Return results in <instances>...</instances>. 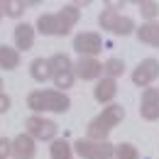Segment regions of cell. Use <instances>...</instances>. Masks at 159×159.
<instances>
[{
  "label": "cell",
  "mask_w": 159,
  "mask_h": 159,
  "mask_svg": "<svg viewBox=\"0 0 159 159\" xmlns=\"http://www.w3.org/2000/svg\"><path fill=\"white\" fill-rule=\"evenodd\" d=\"M122 120H125V108L118 105V103H113V105L103 108V113L96 115V118L88 122L86 135H88V139H96V142H108V135L113 132V127L120 125Z\"/></svg>",
  "instance_id": "cell-1"
},
{
  "label": "cell",
  "mask_w": 159,
  "mask_h": 159,
  "mask_svg": "<svg viewBox=\"0 0 159 159\" xmlns=\"http://www.w3.org/2000/svg\"><path fill=\"white\" fill-rule=\"evenodd\" d=\"M27 108L34 110V113H66L71 108V98L57 88L32 91L27 96Z\"/></svg>",
  "instance_id": "cell-2"
},
{
  "label": "cell",
  "mask_w": 159,
  "mask_h": 159,
  "mask_svg": "<svg viewBox=\"0 0 159 159\" xmlns=\"http://www.w3.org/2000/svg\"><path fill=\"white\" fill-rule=\"evenodd\" d=\"M98 25L103 27V30L113 32V34H120V37H127V34L137 32L132 17H125V15H120L118 10H108V7L98 15Z\"/></svg>",
  "instance_id": "cell-3"
},
{
  "label": "cell",
  "mask_w": 159,
  "mask_h": 159,
  "mask_svg": "<svg viewBox=\"0 0 159 159\" xmlns=\"http://www.w3.org/2000/svg\"><path fill=\"white\" fill-rule=\"evenodd\" d=\"M74 152H76L81 159H113L115 157V144L81 137V139H76V144H74Z\"/></svg>",
  "instance_id": "cell-4"
},
{
  "label": "cell",
  "mask_w": 159,
  "mask_h": 159,
  "mask_svg": "<svg viewBox=\"0 0 159 159\" xmlns=\"http://www.w3.org/2000/svg\"><path fill=\"white\" fill-rule=\"evenodd\" d=\"M25 127H27V135H32L34 139H47V142H54L57 132H59V125L54 120L39 118V115H32V118L25 120Z\"/></svg>",
  "instance_id": "cell-5"
},
{
  "label": "cell",
  "mask_w": 159,
  "mask_h": 159,
  "mask_svg": "<svg viewBox=\"0 0 159 159\" xmlns=\"http://www.w3.org/2000/svg\"><path fill=\"white\" fill-rule=\"evenodd\" d=\"M74 49L79 52L81 57H93L103 52V39H100L98 32H81L74 37Z\"/></svg>",
  "instance_id": "cell-6"
},
{
  "label": "cell",
  "mask_w": 159,
  "mask_h": 159,
  "mask_svg": "<svg viewBox=\"0 0 159 159\" xmlns=\"http://www.w3.org/2000/svg\"><path fill=\"white\" fill-rule=\"evenodd\" d=\"M37 32L47 34V37H66L71 30L64 25V20L59 17V12H47V15H39L37 17Z\"/></svg>",
  "instance_id": "cell-7"
},
{
  "label": "cell",
  "mask_w": 159,
  "mask_h": 159,
  "mask_svg": "<svg viewBox=\"0 0 159 159\" xmlns=\"http://www.w3.org/2000/svg\"><path fill=\"white\" fill-rule=\"evenodd\" d=\"M154 79H159V61L157 59H142L137 64V69L132 71V83L142 86V88H149Z\"/></svg>",
  "instance_id": "cell-8"
},
{
  "label": "cell",
  "mask_w": 159,
  "mask_h": 159,
  "mask_svg": "<svg viewBox=\"0 0 159 159\" xmlns=\"http://www.w3.org/2000/svg\"><path fill=\"white\" fill-rule=\"evenodd\" d=\"M139 115L149 122L159 120V88H144L139 98Z\"/></svg>",
  "instance_id": "cell-9"
},
{
  "label": "cell",
  "mask_w": 159,
  "mask_h": 159,
  "mask_svg": "<svg viewBox=\"0 0 159 159\" xmlns=\"http://www.w3.org/2000/svg\"><path fill=\"white\" fill-rule=\"evenodd\" d=\"M74 74L83 81H100L103 76V64L93 57H81L76 64H74Z\"/></svg>",
  "instance_id": "cell-10"
},
{
  "label": "cell",
  "mask_w": 159,
  "mask_h": 159,
  "mask_svg": "<svg viewBox=\"0 0 159 159\" xmlns=\"http://www.w3.org/2000/svg\"><path fill=\"white\" fill-rule=\"evenodd\" d=\"M37 154V142L32 135H27V132H22L17 137L12 139V159H34Z\"/></svg>",
  "instance_id": "cell-11"
},
{
  "label": "cell",
  "mask_w": 159,
  "mask_h": 159,
  "mask_svg": "<svg viewBox=\"0 0 159 159\" xmlns=\"http://www.w3.org/2000/svg\"><path fill=\"white\" fill-rule=\"evenodd\" d=\"M115 96H118V83H115V79L103 76L96 83V88H93V98L98 100V103H103V105H113Z\"/></svg>",
  "instance_id": "cell-12"
},
{
  "label": "cell",
  "mask_w": 159,
  "mask_h": 159,
  "mask_svg": "<svg viewBox=\"0 0 159 159\" xmlns=\"http://www.w3.org/2000/svg\"><path fill=\"white\" fill-rule=\"evenodd\" d=\"M34 27L32 25H27V22H20L17 27H15V47H17V52L20 49H32V44H34Z\"/></svg>",
  "instance_id": "cell-13"
},
{
  "label": "cell",
  "mask_w": 159,
  "mask_h": 159,
  "mask_svg": "<svg viewBox=\"0 0 159 159\" xmlns=\"http://www.w3.org/2000/svg\"><path fill=\"white\" fill-rule=\"evenodd\" d=\"M137 39L149 47H159V22H144L137 27Z\"/></svg>",
  "instance_id": "cell-14"
},
{
  "label": "cell",
  "mask_w": 159,
  "mask_h": 159,
  "mask_svg": "<svg viewBox=\"0 0 159 159\" xmlns=\"http://www.w3.org/2000/svg\"><path fill=\"white\" fill-rule=\"evenodd\" d=\"M30 76H32L34 81H39V83L54 79V71H52L49 59H34L32 64H30Z\"/></svg>",
  "instance_id": "cell-15"
},
{
  "label": "cell",
  "mask_w": 159,
  "mask_h": 159,
  "mask_svg": "<svg viewBox=\"0 0 159 159\" xmlns=\"http://www.w3.org/2000/svg\"><path fill=\"white\" fill-rule=\"evenodd\" d=\"M17 66H20V52L12 49V47H7V44H0V69L12 71Z\"/></svg>",
  "instance_id": "cell-16"
},
{
  "label": "cell",
  "mask_w": 159,
  "mask_h": 159,
  "mask_svg": "<svg viewBox=\"0 0 159 159\" xmlns=\"http://www.w3.org/2000/svg\"><path fill=\"white\" fill-rule=\"evenodd\" d=\"M49 152H52V159H74V147L66 139H54Z\"/></svg>",
  "instance_id": "cell-17"
},
{
  "label": "cell",
  "mask_w": 159,
  "mask_h": 159,
  "mask_svg": "<svg viewBox=\"0 0 159 159\" xmlns=\"http://www.w3.org/2000/svg\"><path fill=\"white\" fill-rule=\"evenodd\" d=\"M49 64H52V71H54V76L57 74H66V71H74V61L69 59V54H54L52 59H49Z\"/></svg>",
  "instance_id": "cell-18"
},
{
  "label": "cell",
  "mask_w": 159,
  "mask_h": 159,
  "mask_svg": "<svg viewBox=\"0 0 159 159\" xmlns=\"http://www.w3.org/2000/svg\"><path fill=\"white\" fill-rule=\"evenodd\" d=\"M122 71H125V61L122 59H108L105 64H103V74L108 76V79H118V76H122Z\"/></svg>",
  "instance_id": "cell-19"
},
{
  "label": "cell",
  "mask_w": 159,
  "mask_h": 159,
  "mask_svg": "<svg viewBox=\"0 0 159 159\" xmlns=\"http://www.w3.org/2000/svg\"><path fill=\"white\" fill-rule=\"evenodd\" d=\"M115 157L118 159H139V152L135 144L122 142V144H115Z\"/></svg>",
  "instance_id": "cell-20"
},
{
  "label": "cell",
  "mask_w": 159,
  "mask_h": 159,
  "mask_svg": "<svg viewBox=\"0 0 159 159\" xmlns=\"http://www.w3.org/2000/svg\"><path fill=\"white\" fill-rule=\"evenodd\" d=\"M74 79H76V74H74V71L57 74V76H54V88L61 91V93H66V88H71V86H74Z\"/></svg>",
  "instance_id": "cell-21"
},
{
  "label": "cell",
  "mask_w": 159,
  "mask_h": 159,
  "mask_svg": "<svg viewBox=\"0 0 159 159\" xmlns=\"http://www.w3.org/2000/svg\"><path fill=\"white\" fill-rule=\"evenodd\" d=\"M2 5H5V15L7 17H20L22 12H25V7H27L25 0H5Z\"/></svg>",
  "instance_id": "cell-22"
},
{
  "label": "cell",
  "mask_w": 159,
  "mask_h": 159,
  "mask_svg": "<svg viewBox=\"0 0 159 159\" xmlns=\"http://www.w3.org/2000/svg\"><path fill=\"white\" fill-rule=\"evenodd\" d=\"M139 12H142V17H147V22H154V17L159 15V2L142 0V2H139Z\"/></svg>",
  "instance_id": "cell-23"
},
{
  "label": "cell",
  "mask_w": 159,
  "mask_h": 159,
  "mask_svg": "<svg viewBox=\"0 0 159 159\" xmlns=\"http://www.w3.org/2000/svg\"><path fill=\"white\" fill-rule=\"evenodd\" d=\"M12 154V139L0 137V159H7Z\"/></svg>",
  "instance_id": "cell-24"
},
{
  "label": "cell",
  "mask_w": 159,
  "mask_h": 159,
  "mask_svg": "<svg viewBox=\"0 0 159 159\" xmlns=\"http://www.w3.org/2000/svg\"><path fill=\"white\" fill-rule=\"evenodd\" d=\"M10 105H12V100H10V96H5V93H0V115H2V113H7V110H10Z\"/></svg>",
  "instance_id": "cell-25"
},
{
  "label": "cell",
  "mask_w": 159,
  "mask_h": 159,
  "mask_svg": "<svg viewBox=\"0 0 159 159\" xmlns=\"http://www.w3.org/2000/svg\"><path fill=\"white\" fill-rule=\"evenodd\" d=\"M2 15H5V5L0 2V20H2Z\"/></svg>",
  "instance_id": "cell-26"
},
{
  "label": "cell",
  "mask_w": 159,
  "mask_h": 159,
  "mask_svg": "<svg viewBox=\"0 0 159 159\" xmlns=\"http://www.w3.org/2000/svg\"><path fill=\"white\" fill-rule=\"evenodd\" d=\"M0 88H2V81H0ZM0 93H2V91H0Z\"/></svg>",
  "instance_id": "cell-27"
}]
</instances>
